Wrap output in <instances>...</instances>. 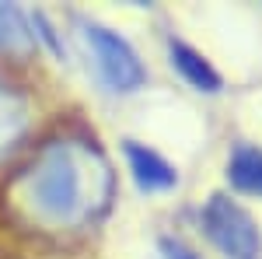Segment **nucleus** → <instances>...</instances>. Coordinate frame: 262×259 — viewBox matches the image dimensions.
I'll list each match as a JSON object with an SVG mask.
<instances>
[{
  "label": "nucleus",
  "instance_id": "nucleus-1",
  "mask_svg": "<svg viewBox=\"0 0 262 259\" xmlns=\"http://www.w3.org/2000/svg\"><path fill=\"white\" fill-rule=\"evenodd\" d=\"M112 168L88 140H53L14 182V200L42 228H84L108 207Z\"/></svg>",
  "mask_w": 262,
  "mask_h": 259
},
{
  "label": "nucleus",
  "instance_id": "nucleus-2",
  "mask_svg": "<svg viewBox=\"0 0 262 259\" xmlns=\"http://www.w3.org/2000/svg\"><path fill=\"white\" fill-rule=\"evenodd\" d=\"M203 231L227 259H262V231L255 217L227 193H213L203 207Z\"/></svg>",
  "mask_w": 262,
  "mask_h": 259
},
{
  "label": "nucleus",
  "instance_id": "nucleus-3",
  "mask_svg": "<svg viewBox=\"0 0 262 259\" xmlns=\"http://www.w3.org/2000/svg\"><path fill=\"white\" fill-rule=\"evenodd\" d=\"M81 35L88 42V49H91V60H95L101 84L108 91L129 95V91L143 88L147 70H143L137 49L122 39L119 32H112L108 25H98V21H81Z\"/></svg>",
  "mask_w": 262,
  "mask_h": 259
},
{
  "label": "nucleus",
  "instance_id": "nucleus-4",
  "mask_svg": "<svg viewBox=\"0 0 262 259\" xmlns=\"http://www.w3.org/2000/svg\"><path fill=\"white\" fill-rule=\"evenodd\" d=\"M122 151H126L129 175H133V182H137L140 193L154 196V193H168V189L179 186V172H175V165L164 161L154 147H147V144H140V140H126Z\"/></svg>",
  "mask_w": 262,
  "mask_h": 259
},
{
  "label": "nucleus",
  "instance_id": "nucleus-5",
  "mask_svg": "<svg viewBox=\"0 0 262 259\" xmlns=\"http://www.w3.org/2000/svg\"><path fill=\"white\" fill-rule=\"evenodd\" d=\"M168 56H171V67L179 70L182 77L189 81L196 91H206V95H217L224 88V77L213 70V63L203 56L200 49H192L189 42L182 39H171L168 42Z\"/></svg>",
  "mask_w": 262,
  "mask_h": 259
},
{
  "label": "nucleus",
  "instance_id": "nucleus-6",
  "mask_svg": "<svg viewBox=\"0 0 262 259\" xmlns=\"http://www.w3.org/2000/svg\"><path fill=\"white\" fill-rule=\"evenodd\" d=\"M25 130H28V102L7 81H0V158H7L18 147Z\"/></svg>",
  "mask_w": 262,
  "mask_h": 259
},
{
  "label": "nucleus",
  "instance_id": "nucleus-7",
  "mask_svg": "<svg viewBox=\"0 0 262 259\" xmlns=\"http://www.w3.org/2000/svg\"><path fill=\"white\" fill-rule=\"evenodd\" d=\"M227 179L245 196H262V151L252 144H238L227 158Z\"/></svg>",
  "mask_w": 262,
  "mask_h": 259
},
{
  "label": "nucleus",
  "instance_id": "nucleus-8",
  "mask_svg": "<svg viewBox=\"0 0 262 259\" xmlns=\"http://www.w3.org/2000/svg\"><path fill=\"white\" fill-rule=\"evenodd\" d=\"M35 49V32L25 11L14 4H0V53L11 56H28Z\"/></svg>",
  "mask_w": 262,
  "mask_h": 259
},
{
  "label": "nucleus",
  "instance_id": "nucleus-9",
  "mask_svg": "<svg viewBox=\"0 0 262 259\" xmlns=\"http://www.w3.org/2000/svg\"><path fill=\"white\" fill-rule=\"evenodd\" d=\"M158 252H161V259H203L192 245H185L182 238H171V235L158 238Z\"/></svg>",
  "mask_w": 262,
  "mask_h": 259
}]
</instances>
